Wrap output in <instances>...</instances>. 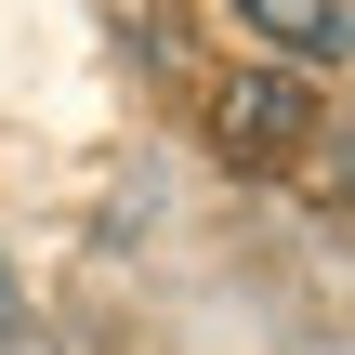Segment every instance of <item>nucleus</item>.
<instances>
[{"label": "nucleus", "mask_w": 355, "mask_h": 355, "mask_svg": "<svg viewBox=\"0 0 355 355\" xmlns=\"http://www.w3.org/2000/svg\"><path fill=\"white\" fill-rule=\"evenodd\" d=\"M211 145H224L237 171L303 158V145H316V79H303V66H237V79L211 92Z\"/></svg>", "instance_id": "nucleus-1"}, {"label": "nucleus", "mask_w": 355, "mask_h": 355, "mask_svg": "<svg viewBox=\"0 0 355 355\" xmlns=\"http://www.w3.org/2000/svg\"><path fill=\"white\" fill-rule=\"evenodd\" d=\"M237 26L250 40H277V66H329L355 26H343V0H237Z\"/></svg>", "instance_id": "nucleus-2"}]
</instances>
